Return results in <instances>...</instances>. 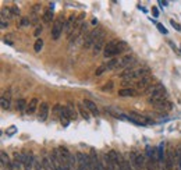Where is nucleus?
Listing matches in <instances>:
<instances>
[{
  "mask_svg": "<svg viewBox=\"0 0 181 170\" xmlns=\"http://www.w3.org/2000/svg\"><path fill=\"white\" fill-rule=\"evenodd\" d=\"M10 102H11V92L10 91H6L3 93V96H1V107L7 110L10 109Z\"/></svg>",
  "mask_w": 181,
  "mask_h": 170,
  "instance_id": "nucleus-17",
  "label": "nucleus"
},
{
  "mask_svg": "<svg viewBox=\"0 0 181 170\" xmlns=\"http://www.w3.org/2000/svg\"><path fill=\"white\" fill-rule=\"evenodd\" d=\"M128 120H130V121H134L135 124H141V125L149 124V120L146 119V117H144V116L135 113V112H130V115H128Z\"/></svg>",
  "mask_w": 181,
  "mask_h": 170,
  "instance_id": "nucleus-9",
  "label": "nucleus"
},
{
  "mask_svg": "<svg viewBox=\"0 0 181 170\" xmlns=\"http://www.w3.org/2000/svg\"><path fill=\"white\" fill-rule=\"evenodd\" d=\"M117 43L118 41L117 39H114V41H110L109 43H106L104 45V50H103V55L104 57H113V56H116V49H117Z\"/></svg>",
  "mask_w": 181,
  "mask_h": 170,
  "instance_id": "nucleus-7",
  "label": "nucleus"
},
{
  "mask_svg": "<svg viewBox=\"0 0 181 170\" xmlns=\"http://www.w3.org/2000/svg\"><path fill=\"white\" fill-rule=\"evenodd\" d=\"M170 24H172L173 27L176 28L177 31H181V25H180V24H178V23H176V21H174V20H170Z\"/></svg>",
  "mask_w": 181,
  "mask_h": 170,
  "instance_id": "nucleus-36",
  "label": "nucleus"
},
{
  "mask_svg": "<svg viewBox=\"0 0 181 170\" xmlns=\"http://www.w3.org/2000/svg\"><path fill=\"white\" fill-rule=\"evenodd\" d=\"M77 167L78 170H89V155H85L82 152H77Z\"/></svg>",
  "mask_w": 181,
  "mask_h": 170,
  "instance_id": "nucleus-3",
  "label": "nucleus"
},
{
  "mask_svg": "<svg viewBox=\"0 0 181 170\" xmlns=\"http://www.w3.org/2000/svg\"><path fill=\"white\" fill-rule=\"evenodd\" d=\"M66 110H67V115H68V117H70V120H75V119H77V113H75V109L72 107L71 103H68V105L66 106Z\"/></svg>",
  "mask_w": 181,
  "mask_h": 170,
  "instance_id": "nucleus-23",
  "label": "nucleus"
},
{
  "mask_svg": "<svg viewBox=\"0 0 181 170\" xmlns=\"http://www.w3.org/2000/svg\"><path fill=\"white\" fill-rule=\"evenodd\" d=\"M75 25H77V17H75L74 14H71V15H70V17L67 18L66 24H64V32H66L68 36H70V35L74 32V29H75Z\"/></svg>",
  "mask_w": 181,
  "mask_h": 170,
  "instance_id": "nucleus-8",
  "label": "nucleus"
},
{
  "mask_svg": "<svg viewBox=\"0 0 181 170\" xmlns=\"http://www.w3.org/2000/svg\"><path fill=\"white\" fill-rule=\"evenodd\" d=\"M117 170H121V167H118V169H117Z\"/></svg>",
  "mask_w": 181,
  "mask_h": 170,
  "instance_id": "nucleus-42",
  "label": "nucleus"
},
{
  "mask_svg": "<svg viewBox=\"0 0 181 170\" xmlns=\"http://www.w3.org/2000/svg\"><path fill=\"white\" fill-rule=\"evenodd\" d=\"M78 110H80V113H81V116L84 117L85 120H89L90 119V115H89V110L86 109L85 106L82 105V103H78Z\"/></svg>",
  "mask_w": 181,
  "mask_h": 170,
  "instance_id": "nucleus-22",
  "label": "nucleus"
},
{
  "mask_svg": "<svg viewBox=\"0 0 181 170\" xmlns=\"http://www.w3.org/2000/svg\"><path fill=\"white\" fill-rule=\"evenodd\" d=\"M103 45H104V32L100 35L98 39H96V42H95V45H93V55L95 56H98L102 52V47H103Z\"/></svg>",
  "mask_w": 181,
  "mask_h": 170,
  "instance_id": "nucleus-15",
  "label": "nucleus"
},
{
  "mask_svg": "<svg viewBox=\"0 0 181 170\" xmlns=\"http://www.w3.org/2000/svg\"><path fill=\"white\" fill-rule=\"evenodd\" d=\"M47 115H49V105H47L46 102H43V103H41V106H39L38 119L41 120V121H45V120L47 119Z\"/></svg>",
  "mask_w": 181,
  "mask_h": 170,
  "instance_id": "nucleus-13",
  "label": "nucleus"
},
{
  "mask_svg": "<svg viewBox=\"0 0 181 170\" xmlns=\"http://www.w3.org/2000/svg\"><path fill=\"white\" fill-rule=\"evenodd\" d=\"M0 17H1V23H6V20L10 18V11L6 7L1 9V14H0Z\"/></svg>",
  "mask_w": 181,
  "mask_h": 170,
  "instance_id": "nucleus-29",
  "label": "nucleus"
},
{
  "mask_svg": "<svg viewBox=\"0 0 181 170\" xmlns=\"http://www.w3.org/2000/svg\"><path fill=\"white\" fill-rule=\"evenodd\" d=\"M152 14H153L155 18H158V17H159V10L156 9V7H152Z\"/></svg>",
  "mask_w": 181,
  "mask_h": 170,
  "instance_id": "nucleus-39",
  "label": "nucleus"
},
{
  "mask_svg": "<svg viewBox=\"0 0 181 170\" xmlns=\"http://www.w3.org/2000/svg\"><path fill=\"white\" fill-rule=\"evenodd\" d=\"M42 47H43V41H42L41 38H38L35 41V45H34V49H35L36 53H39L42 50Z\"/></svg>",
  "mask_w": 181,
  "mask_h": 170,
  "instance_id": "nucleus-28",
  "label": "nucleus"
},
{
  "mask_svg": "<svg viewBox=\"0 0 181 170\" xmlns=\"http://www.w3.org/2000/svg\"><path fill=\"white\" fill-rule=\"evenodd\" d=\"M156 27H158V29H159V31H160L162 34H164V35L167 34V29L164 28V25H162V24H156Z\"/></svg>",
  "mask_w": 181,
  "mask_h": 170,
  "instance_id": "nucleus-35",
  "label": "nucleus"
},
{
  "mask_svg": "<svg viewBox=\"0 0 181 170\" xmlns=\"http://www.w3.org/2000/svg\"><path fill=\"white\" fill-rule=\"evenodd\" d=\"M34 167H35V170H41L43 166H42V163H39V162L35 159V162H34Z\"/></svg>",
  "mask_w": 181,
  "mask_h": 170,
  "instance_id": "nucleus-37",
  "label": "nucleus"
},
{
  "mask_svg": "<svg viewBox=\"0 0 181 170\" xmlns=\"http://www.w3.org/2000/svg\"><path fill=\"white\" fill-rule=\"evenodd\" d=\"M89 170H102L100 159L93 149L89 152Z\"/></svg>",
  "mask_w": 181,
  "mask_h": 170,
  "instance_id": "nucleus-6",
  "label": "nucleus"
},
{
  "mask_svg": "<svg viewBox=\"0 0 181 170\" xmlns=\"http://www.w3.org/2000/svg\"><path fill=\"white\" fill-rule=\"evenodd\" d=\"M135 95H136V89H134V88H124V89L118 91V96H123V98L135 96Z\"/></svg>",
  "mask_w": 181,
  "mask_h": 170,
  "instance_id": "nucleus-18",
  "label": "nucleus"
},
{
  "mask_svg": "<svg viewBox=\"0 0 181 170\" xmlns=\"http://www.w3.org/2000/svg\"><path fill=\"white\" fill-rule=\"evenodd\" d=\"M174 159H176V152H173L172 147H169V151L166 152V170H173L174 167Z\"/></svg>",
  "mask_w": 181,
  "mask_h": 170,
  "instance_id": "nucleus-11",
  "label": "nucleus"
},
{
  "mask_svg": "<svg viewBox=\"0 0 181 170\" xmlns=\"http://www.w3.org/2000/svg\"><path fill=\"white\" fill-rule=\"evenodd\" d=\"M102 31H99V29H93V31H90L88 35L85 36V41H84V46L85 47H90V46H93L95 45V42L96 39L102 35Z\"/></svg>",
  "mask_w": 181,
  "mask_h": 170,
  "instance_id": "nucleus-4",
  "label": "nucleus"
},
{
  "mask_svg": "<svg viewBox=\"0 0 181 170\" xmlns=\"http://www.w3.org/2000/svg\"><path fill=\"white\" fill-rule=\"evenodd\" d=\"M0 158H1V165H3V166H7V169H9V170H11L14 167V165H11V163H10V159H9V156H7V153H6V152L1 151V153H0Z\"/></svg>",
  "mask_w": 181,
  "mask_h": 170,
  "instance_id": "nucleus-21",
  "label": "nucleus"
},
{
  "mask_svg": "<svg viewBox=\"0 0 181 170\" xmlns=\"http://www.w3.org/2000/svg\"><path fill=\"white\" fill-rule=\"evenodd\" d=\"M15 130H17L15 128V125H11V127L9 128V131H7V135H13V134L15 133Z\"/></svg>",
  "mask_w": 181,
  "mask_h": 170,
  "instance_id": "nucleus-38",
  "label": "nucleus"
},
{
  "mask_svg": "<svg viewBox=\"0 0 181 170\" xmlns=\"http://www.w3.org/2000/svg\"><path fill=\"white\" fill-rule=\"evenodd\" d=\"M41 32H42V27H38V28L35 29V36H38V35H39Z\"/></svg>",
  "mask_w": 181,
  "mask_h": 170,
  "instance_id": "nucleus-40",
  "label": "nucleus"
},
{
  "mask_svg": "<svg viewBox=\"0 0 181 170\" xmlns=\"http://www.w3.org/2000/svg\"><path fill=\"white\" fill-rule=\"evenodd\" d=\"M82 105L85 106V107L90 112V113H92V115H95V116L99 115V110H98V107H96V105L92 101H89V99H84V101H82Z\"/></svg>",
  "mask_w": 181,
  "mask_h": 170,
  "instance_id": "nucleus-16",
  "label": "nucleus"
},
{
  "mask_svg": "<svg viewBox=\"0 0 181 170\" xmlns=\"http://www.w3.org/2000/svg\"><path fill=\"white\" fill-rule=\"evenodd\" d=\"M21 27H27V25H29V24H31V21H29V18H27V17H23V18H21Z\"/></svg>",
  "mask_w": 181,
  "mask_h": 170,
  "instance_id": "nucleus-33",
  "label": "nucleus"
},
{
  "mask_svg": "<svg viewBox=\"0 0 181 170\" xmlns=\"http://www.w3.org/2000/svg\"><path fill=\"white\" fill-rule=\"evenodd\" d=\"M130 163L135 170H144L145 165H146V158L142 153L130 152Z\"/></svg>",
  "mask_w": 181,
  "mask_h": 170,
  "instance_id": "nucleus-1",
  "label": "nucleus"
},
{
  "mask_svg": "<svg viewBox=\"0 0 181 170\" xmlns=\"http://www.w3.org/2000/svg\"><path fill=\"white\" fill-rule=\"evenodd\" d=\"M153 106L158 109V110L160 112H167L172 109V103L167 101V99H163V101H158V102H155Z\"/></svg>",
  "mask_w": 181,
  "mask_h": 170,
  "instance_id": "nucleus-14",
  "label": "nucleus"
},
{
  "mask_svg": "<svg viewBox=\"0 0 181 170\" xmlns=\"http://www.w3.org/2000/svg\"><path fill=\"white\" fill-rule=\"evenodd\" d=\"M10 11L13 14H15V15H20V9H18L17 6H11V7H10Z\"/></svg>",
  "mask_w": 181,
  "mask_h": 170,
  "instance_id": "nucleus-34",
  "label": "nucleus"
},
{
  "mask_svg": "<svg viewBox=\"0 0 181 170\" xmlns=\"http://www.w3.org/2000/svg\"><path fill=\"white\" fill-rule=\"evenodd\" d=\"M34 162H35L34 155H32L31 152H29V153H27V158H25V162H24V169H25V170H31L32 166H34Z\"/></svg>",
  "mask_w": 181,
  "mask_h": 170,
  "instance_id": "nucleus-19",
  "label": "nucleus"
},
{
  "mask_svg": "<svg viewBox=\"0 0 181 170\" xmlns=\"http://www.w3.org/2000/svg\"><path fill=\"white\" fill-rule=\"evenodd\" d=\"M52 20H53V11L47 9L45 11V14H43V21H45V23H50Z\"/></svg>",
  "mask_w": 181,
  "mask_h": 170,
  "instance_id": "nucleus-26",
  "label": "nucleus"
},
{
  "mask_svg": "<svg viewBox=\"0 0 181 170\" xmlns=\"http://www.w3.org/2000/svg\"><path fill=\"white\" fill-rule=\"evenodd\" d=\"M120 167H121V170H132L131 163L128 161H126L121 155H120Z\"/></svg>",
  "mask_w": 181,
  "mask_h": 170,
  "instance_id": "nucleus-24",
  "label": "nucleus"
},
{
  "mask_svg": "<svg viewBox=\"0 0 181 170\" xmlns=\"http://www.w3.org/2000/svg\"><path fill=\"white\" fill-rule=\"evenodd\" d=\"M104 71H107V67H106V64H102L100 67H98V69H96L95 75H102Z\"/></svg>",
  "mask_w": 181,
  "mask_h": 170,
  "instance_id": "nucleus-30",
  "label": "nucleus"
},
{
  "mask_svg": "<svg viewBox=\"0 0 181 170\" xmlns=\"http://www.w3.org/2000/svg\"><path fill=\"white\" fill-rule=\"evenodd\" d=\"M42 166H43V169H45V170H50V169H52V166H50V159L43 158V161H42Z\"/></svg>",
  "mask_w": 181,
  "mask_h": 170,
  "instance_id": "nucleus-31",
  "label": "nucleus"
},
{
  "mask_svg": "<svg viewBox=\"0 0 181 170\" xmlns=\"http://www.w3.org/2000/svg\"><path fill=\"white\" fill-rule=\"evenodd\" d=\"M15 106H17V110L18 112H24V110H27V101L25 99H18L17 103H15Z\"/></svg>",
  "mask_w": 181,
  "mask_h": 170,
  "instance_id": "nucleus-25",
  "label": "nucleus"
},
{
  "mask_svg": "<svg viewBox=\"0 0 181 170\" xmlns=\"http://www.w3.org/2000/svg\"><path fill=\"white\" fill-rule=\"evenodd\" d=\"M36 107H38V99L36 98H32L31 101H29V103H28V106H27V113L28 115H32L34 112L36 110Z\"/></svg>",
  "mask_w": 181,
  "mask_h": 170,
  "instance_id": "nucleus-20",
  "label": "nucleus"
},
{
  "mask_svg": "<svg viewBox=\"0 0 181 170\" xmlns=\"http://www.w3.org/2000/svg\"><path fill=\"white\" fill-rule=\"evenodd\" d=\"M7 25H9L7 23H1V28H3V29H4V28H7Z\"/></svg>",
  "mask_w": 181,
  "mask_h": 170,
  "instance_id": "nucleus-41",
  "label": "nucleus"
},
{
  "mask_svg": "<svg viewBox=\"0 0 181 170\" xmlns=\"http://www.w3.org/2000/svg\"><path fill=\"white\" fill-rule=\"evenodd\" d=\"M127 49V43L124 41H118L117 43V49H116V55H118V53H121V52H124Z\"/></svg>",
  "mask_w": 181,
  "mask_h": 170,
  "instance_id": "nucleus-27",
  "label": "nucleus"
},
{
  "mask_svg": "<svg viewBox=\"0 0 181 170\" xmlns=\"http://www.w3.org/2000/svg\"><path fill=\"white\" fill-rule=\"evenodd\" d=\"M112 89H113V82H112V81H109L107 84H104V87L102 88V91H112Z\"/></svg>",
  "mask_w": 181,
  "mask_h": 170,
  "instance_id": "nucleus-32",
  "label": "nucleus"
},
{
  "mask_svg": "<svg viewBox=\"0 0 181 170\" xmlns=\"http://www.w3.org/2000/svg\"><path fill=\"white\" fill-rule=\"evenodd\" d=\"M50 166H52V170H64L63 169V165H61V162L59 159V148L57 149H54L52 152V155H50Z\"/></svg>",
  "mask_w": 181,
  "mask_h": 170,
  "instance_id": "nucleus-5",
  "label": "nucleus"
},
{
  "mask_svg": "<svg viewBox=\"0 0 181 170\" xmlns=\"http://www.w3.org/2000/svg\"><path fill=\"white\" fill-rule=\"evenodd\" d=\"M134 63H135V57H134L132 55H127V56H124V57H121V59L118 60L117 69H127L128 70V67L132 66Z\"/></svg>",
  "mask_w": 181,
  "mask_h": 170,
  "instance_id": "nucleus-10",
  "label": "nucleus"
},
{
  "mask_svg": "<svg viewBox=\"0 0 181 170\" xmlns=\"http://www.w3.org/2000/svg\"><path fill=\"white\" fill-rule=\"evenodd\" d=\"M150 84H152V77L150 75H148V77H145V78H142V80H139L138 82H136V89L138 91H148V88L150 87Z\"/></svg>",
  "mask_w": 181,
  "mask_h": 170,
  "instance_id": "nucleus-12",
  "label": "nucleus"
},
{
  "mask_svg": "<svg viewBox=\"0 0 181 170\" xmlns=\"http://www.w3.org/2000/svg\"><path fill=\"white\" fill-rule=\"evenodd\" d=\"M64 24H66V21L63 20V15H59L57 18L54 20L53 27H52V38L54 41H57L60 35H61V32L64 31Z\"/></svg>",
  "mask_w": 181,
  "mask_h": 170,
  "instance_id": "nucleus-2",
  "label": "nucleus"
}]
</instances>
